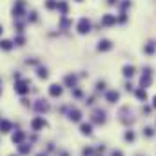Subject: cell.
Here are the masks:
<instances>
[{"label":"cell","mask_w":156,"mask_h":156,"mask_svg":"<svg viewBox=\"0 0 156 156\" xmlns=\"http://www.w3.org/2000/svg\"><path fill=\"white\" fill-rule=\"evenodd\" d=\"M11 15H13V20L26 18V15H27V2L26 0H15L13 9H11Z\"/></svg>","instance_id":"obj_1"},{"label":"cell","mask_w":156,"mask_h":156,"mask_svg":"<svg viewBox=\"0 0 156 156\" xmlns=\"http://www.w3.org/2000/svg\"><path fill=\"white\" fill-rule=\"evenodd\" d=\"M13 91H15L18 96H27V94H29V91H31V82H29L27 78H20V80H16V82H15Z\"/></svg>","instance_id":"obj_2"},{"label":"cell","mask_w":156,"mask_h":156,"mask_svg":"<svg viewBox=\"0 0 156 156\" xmlns=\"http://www.w3.org/2000/svg\"><path fill=\"white\" fill-rule=\"evenodd\" d=\"M31 107L35 109V113H37V115H42V116H44V115H47V113L51 111V104H49L47 100H44V98H38Z\"/></svg>","instance_id":"obj_3"},{"label":"cell","mask_w":156,"mask_h":156,"mask_svg":"<svg viewBox=\"0 0 156 156\" xmlns=\"http://www.w3.org/2000/svg\"><path fill=\"white\" fill-rule=\"evenodd\" d=\"M29 127H31V131L40 133V131H44V127H47V122H45V118L42 116V115H37L35 118H31Z\"/></svg>","instance_id":"obj_4"},{"label":"cell","mask_w":156,"mask_h":156,"mask_svg":"<svg viewBox=\"0 0 156 156\" xmlns=\"http://www.w3.org/2000/svg\"><path fill=\"white\" fill-rule=\"evenodd\" d=\"M151 83H153V69L144 67V75L140 76V87L147 89V87H151Z\"/></svg>","instance_id":"obj_5"},{"label":"cell","mask_w":156,"mask_h":156,"mask_svg":"<svg viewBox=\"0 0 156 156\" xmlns=\"http://www.w3.org/2000/svg\"><path fill=\"white\" fill-rule=\"evenodd\" d=\"M76 31H78V35H87V33H91V20L85 18V16H82L76 24Z\"/></svg>","instance_id":"obj_6"},{"label":"cell","mask_w":156,"mask_h":156,"mask_svg":"<svg viewBox=\"0 0 156 156\" xmlns=\"http://www.w3.org/2000/svg\"><path fill=\"white\" fill-rule=\"evenodd\" d=\"M91 122L96 123V125H104V123L107 122V118H105V111H102V109H94L93 115H91Z\"/></svg>","instance_id":"obj_7"},{"label":"cell","mask_w":156,"mask_h":156,"mask_svg":"<svg viewBox=\"0 0 156 156\" xmlns=\"http://www.w3.org/2000/svg\"><path fill=\"white\" fill-rule=\"evenodd\" d=\"M47 93H49L51 98H60V96L64 94V85H62V83H51V85L47 87Z\"/></svg>","instance_id":"obj_8"},{"label":"cell","mask_w":156,"mask_h":156,"mask_svg":"<svg viewBox=\"0 0 156 156\" xmlns=\"http://www.w3.org/2000/svg\"><path fill=\"white\" fill-rule=\"evenodd\" d=\"M116 22H118V16L116 15H111V13L102 15V20H100V24H102L104 27H113Z\"/></svg>","instance_id":"obj_9"},{"label":"cell","mask_w":156,"mask_h":156,"mask_svg":"<svg viewBox=\"0 0 156 156\" xmlns=\"http://www.w3.org/2000/svg\"><path fill=\"white\" fill-rule=\"evenodd\" d=\"M15 129V123L7 118H0V134H9Z\"/></svg>","instance_id":"obj_10"},{"label":"cell","mask_w":156,"mask_h":156,"mask_svg":"<svg viewBox=\"0 0 156 156\" xmlns=\"http://www.w3.org/2000/svg\"><path fill=\"white\" fill-rule=\"evenodd\" d=\"M26 138H27V134H26V131H22V129H16V131L11 134V142H13L15 145L24 144V142H26Z\"/></svg>","instance_id":"obj_11"},{"label":"cell","mask_w":156,"mask_h":156,"mask_svg":"<svg viewBox=\"0 0 156 156\" xmlns=\"http://www.w3.org/2000/svg\"><path fill=\"white\" fill-rule=\"evenodd\" d=\"M16 153L20 156H29L33 153V145L31 144H27V142H24V144H18L16 145Z\"/></svg>","instance_id":"obj_12"},{"label":"cell","mask_w":156,"mask_h":156,"mask_svg":"<svg viewBox=\"0 0 156 156\" xmlns=\"http://www.w3.org/2000/svg\"><path fill=\"white\" fill-rule=\"evenodd\" d=\"M67 118H69V122L78 123V122H82V111H80L78 107H71L69 113H67Z\"/></svg>","instance_id":"obj_13"},{"label":"cell","mask_w":156,"mask_h":156,"mask_svg":"<svg viewBox=\"0 0 156 156\" xmlns=\"http://www.w3.org/2000/svg\"><path fill=\"white\" fill-rule=\"evenodd\" d=\"M76 83H78V76L73 75V73H71V75H66V76H64V82H62L64 87H71V89H75Z\"/></svg>","instance_id":"obj_14"},{"label":"cell","mask_w":156,"mask_h":156,"mask_svg":"<svg viewBox=\"0 0 156 156\" xmlns=\"http://www.w3.org/2000/svg\"><path fill=\"white\" fill-rule=\"evenodd\" d=\"M96 49L100 51V53H107V51H111L113 49V42L107 38H102L98 42V45H96Z\"/></svg>","instance_id":"obj_15"},{"label":"cell","mask_w":156,"mask_h":156,"mask_svg":"<svg viewBox=\"0 0 156 156\" xmlns=\"http://www.w3.org/2000/svg\"><path fill=\"white\" fill-rule=\"evenodd\" d=\"M0 49L5 51V53H9V51L15 49V42L9 40V38H0Z\"/></svg>","instance_id":"obj_16"},{"label":"cell","mask_w":156,"mask_h":156,"mask_svg":"<svg viewBox=\"0 0 156 156\" xmlns=\"http://www.w3.org/2000/svg\"><path fill=\"white\" fill-rule=\"evenodd\" d=\"M56 11H58L60 16H66V15L69 13V4H67L66 0H58V4H56Z\"/></svg>","instance_id":"obj_17"},{"label":"cell","mask_w":156,"mask_h":156,"mask_svg":"<svg viewBox=\"0 0 156 156\" xmlns=\"http://www.w3.org/2000/svg\"><path fill=\"white\" fill-rule=\"evenodd\" d=\"M122 75L129 80V78H133L134 75H136V67H134V66H131V64H127V66H123V67H122Z\"/></svg>","instance_id":"obj_18"},{"label":"cell","mask_w":156,"mask_h":156,"mask_svg":"<svg viewBox=\"0 0 156 156\" xmlns=\"http://www.w3.org/2000/svg\"><path fill=\"white\" fill-rule=\"evenodd\" d=\"M105 100H107L109 104H116L118 100H120V93H118L116 89L107 91V93H105Z\"/></svg>","instance_id":"obj_19"},{"label":"cell","mask_w":156,"mask_h":156,"mask_svg":"<svg viewBox=\"0 0 156 156\" xmlns=\"http://www.w3.org/2000/svg\"><path fill=\"white\" fill-rule=\"evenodd\" d=\"M80 133H82L83 136H91V134H93V123L82 122V123H80Z\"/></svg>","instance_id":"obj_20"},{"label":"cell","mask_w":156,"mask_h":156,"mask_svg":"<svg viewBox=\"0 0 156 156\" xmlns=\"http://www.w3.org/2000/svg\"><path fill=\"white\" fill-rule=\"evenodd\" d=\"M37 78H38V80H47V78H49V71H47V67H44V66H37Z\"/></svg>","instance_id":"obj_21"},{"label":"cell","mask_w":156,"mask_h":156,"mask_svg":"<svg viewBox=\"0 0 156 156\" xmlns=\"http://www.w3.org/2000/svg\"><path fill=\"white\" fill-rule=\"evenodd\" d=\"M134 96H136L140 102H147V89H144V87L134 89Z\"/></svg>","instance_id":"obj_22"},{"label":"cell","mask_w":156,"mask_h":156,"mask_svg":"<svg viewBox=\"0 0 156 156\" xmlns=\"http://www.w3.org/2000/svg\"><path fill=\"white\" fill-rule=\"evenodd\" d=\"M123 140H125L127 144H133V142L136 140V134H134V131H133V129H127V131H125V134H123Z\"/></svg>","instance_id":"obj_23"},{"label":"cell","mask_w":156,"mask_h":156,"mask_svg":"<svg viewBox=\"0 0 156 156\" xmlns=\"http://www.w3.org/2000/svg\"><path fill=\"white\" fill-rule=\"evenodd\" d=\"M56 4H58V0H44V7L47 11H55L56 9Z\"/></svg>","instance_id":"obj_24"},{"label":"cell","mask_w":156,"mask_h":156,"mask_svg":"<svg viewBox=\"0 0 156 156\" xmlns=\"http://www.w3.org/2000/svg\"><path fill=\"white\" fill-rule=\"evenodd\" d=\"M26 22H29V24H37V22H38V13H37V11H31V13L26 16Z\"/></svg>","instance_id":"obj_25"},{"label":"cell","mask_w":156,"mask_h":156,"mask_svg":"<svg viewBox=\"0 0 156 156\" xmlns=\"http://www.w3.org/2000/svg\"><path fill=\"white\" fill-rule=\"evenodd\" d=\"M154 49H156V44H154V42H149V44H145L144 53H145V55H153V53H154Z\"/></svg>","instance_id":"obj_26"},{"label":"cell","mask_w":156,"mask_h":156,"mask_svg":"<svg viewBox=\"0 0 156 156\" xmlns=\"http://www.w3.org/2000/svg\"><path fill=\"white\" fill-rule=\"evenodd\" d=\"M13 42H15V45H18V47H22V45H26V37H24V33H22V35H16Z\"/></svg>","instance_id":"obj_27"},{"label":"cell","mask_w":156,"mask_h":156,"mask_svg":"<svg viewBox=\"0 0 156 156\" xmlns=\"http://www.w3.org/2000/svg\"><path fill=\"white\" fill-rule=\"evenodd\" d=\"M71 27V20H67V16H62L60 18V29H67Z\"/></svg>","instance_id":"obj_28"},{"label":"cell","mask_w":156,"mask_h":156,"mask_svg":"<svg viewBox=\"0 0 156 156\" xmlns=\"http://www.w3.org/2000/svg\"><path fill=\"white\" fill-rule=\"evenodd\" d=\"M144 136H145V138H153V136H154V129H153V127H145V129H144Z\"/></svg>","instance_id":"obj_29"},{"label":"cell","mask_w":156,"mask_h":156,"mask_svg":"<svg viewBox=\"0 0 156 156\" xmlns=\"http://www.w3.org/2000/svg\"><path fill=\"white\" fill-rule=\"evenodd\" d=\"M100 91H105V82L104 80H98L96 82V93H100Z\"/></svg>","instance_id":"obj_30"},{"label":"cell","mask_w":156,"mask_h":156,"mask_svg":"<svg viewBox=\"0 0 156 156\" xmlns=\"http://www.w3.org/2000/svg\"><path fill=\"white\" fill-rule=\"evenodd\" d=\"M20 102H22V105H24V107H31V105H33V104H31V100H29L27 96H20Z\"/></svg>","instance_id":"obj_31"},{"label":"cell","mask_w":156,"mask_h":156,"mask_svg":"<svg viewBox=\"0 0 156 156\" xmlns=\"http://www.w3.org/2000/svg\"><path fill=\"white\" fill-rule=\"evenodd\" d=\"M26 66H40V60L38 58H27L26 60Z\"/></svg>","instance_id":"obj_32"},{"label":"cell","mask_w":156,"mask_h":156,"mask_svg":"<svg viewBox=\"0 0 156 156\" xmlns=\"http://www.w3.org/2000/svg\"><path fill=\"white\" fill-rule=\"evenodd\" d=\"M94 154V149L93 147H85L83 151H82V156H93Z\"/></svg>","instance_id":"obj_33"},{"label":"cell","mask_w":156,"mask_h":156,"mask_svg":"<svg viewBox=\"0 0 156 156\" xmlns=\"http://www.w3.org/2000/svg\"><path fill=\"white\" fill-rule=\"evenodd\" d=\"M118 22H122V24H125V22H127V13H125V11H122V13H120Z\"/></svg>","instance_id":"obj_34"},{"label":"cell","mask_w":156,"mask_h":156,"mask_svg":"<svg viewBox=\"0 0 156 156\" xmlns=\"http://www.w3.org/2000/svg\"><path fill=\"white\" fill-rule=\"evenodd\" d=\"M71 91H73V96H75V98H82V94H83V93H82V89H78V87L71 89Z\"/></svg>","instance_id":"obj_35"},{"label":"cell","mask_w":156,"mask_h":156,"mask_svg":"<svg viewBox=\"0 0 156 156\" xmlns=\"http://www.w3.org/2000/svg\"><path fill=\"white\" fill-rule=\"evenodd\" d=\"M129 5H131V0H125V2H122V4H120V7H122V9H127Z\"/></svg>","instance_id":"obj_36"},{"label":"cell","mask_w":156,"mask_h":156,"mask_svg":"<svg viewBox=\"0 0 156 156\" xmlns=\"http://www.w3.org/2000/svg\"><path fill=\"white\" fill-rule=\"evenodd\" d=\"M111 156H123V153H122L120 149H115V151L111 153Z\"/></svg>","instance_id":"obj_37"},{"label":"cell","mask_w":156,"mask_h":156,"mask_svg":"<svg viewBox=\"0 0 156 156\" xmlns=\"http://www.w3.org/2000/svg\"><path fill=\"white\" fill-rule=\"evenodd\" d=\"M125 91H134V89H133V83H131V82H127V83H125Z\"/></svg>","instance_id":"obj_38"},{"label":"cell","mask_w":156,"mask_h":156,"mask_svg":"<svg viewBox=\"0 0 156 156\" xmlns=\"http://www.w3.org/2000/svg\"><path fill=\"white\" fill-rule=\"evenodd\" d=\"M20 78H22V75H20V73H18V71H16V73H15V75H13V80H15V82H16V80H20Z\"/></svg>","instance_id":"obj_39"},{"label":"cell","mask_w":156,"mask_h":156,"mask_svg":"<svg viewBox=\"0 0 156 156\" xmlns=\"http://www.w3.org/2000/svg\"><path fill=\"white\" fill-rule=\"evenodd\" d=\"M87 105H93L94 104V96H91V98H87V102H85Z\"/></svg>","instance_id":"obj_40"},{"label":"cell","mask_w":156,"mask_h":156,"mask_svg":"<svg viewBox=\"0 0 156 156\" xmlns=\"http://www.w3.org/2000/svg\"><path fill=\"white\" fill-rule=\"evenodd\" d=\"M115 4H118V0H107V5H115Z\"/></svg>","instance_id":"obj_41"},{"label":"cell","mask_w":156,"mask_h":156,"mask_svg":"<svg viewBox=\"0 0 156 156\" xmlns=\"http://www.w3.org/2000/svg\"><path fill=\"white\" fill-rule=\"evenodd\" d=\"M60 156H69V153H66V151H60Z\"/></svg>","instance_id":"obj_42"},{"label":"cell","mask_w":156,"mask_h":156,"mask_svg":"<svg viewBox=\"0 0 156 156\" xmlns=\"http://www.w3.org/2000/svg\"><path fill=\"white\" fill-rule=\"evenodd\" d=\"M153 107L156 109V96H153Z\"/></svg>","instance_id":"obj_43"},{"label":"cell","mask_w":156,"mask_h":156,"mask_svg":"<svg viewBox=\"0 0 156 156\" xmlns=\"http://www.w3.org/2000/svg\"><path fill=\"white\" fill-rule=\"evenodd\" d=\"M2 33H4V27H2V24H0V37H2Z\"/></svg>","instance_id":"obj_44"},{"label":"cell","mask_w":156,"mask_h":156,"mask_svg":"<svg viewBox=\"0 0 156 156\" xmlns=\"http://www.w3.org/2000/svg\"><path fill=\"white\" fill-rule=\"evenodd\" d=\"M37 156H47V154H45V153H38Z\"/></svg>","instance_id":"obj_45"},{"label":"cell","mask_w":156,"mask_h":156,"mask_svg":"<svg viewBox=\"0 0 156 156\" xmlns=\"http://www.w3.org/2000/svg\"><path fill=\"white\" fill-rule=\"evenodd\" d=\"M9 156H20V154H18V153H16V154H9Z\"/></svg>","instance_id":"obj_46"},{"label":"cell","mask_w":156,"mask_h":156,"mask_svg":"<svg viewBox=\"0 0 156 156\" xmlns=\"http://www.w3.org/2000/svg\"><path fill=\"white\" fill-rule=\"evenodd\" d=\"M0 96H2V87H0Z\"/></svg>","instance_id":"obj_47"},{"label":"cell","mask_w":156,"mask_h":156,"mask_svg":"<svg viewBox=\"0 0 156 156\" xmlns=\"http://www.w3.org/2000/svg\"><path fill=\"white\" fill-rule=\"evenodd\" d=\"M76 2H82V0H76Z\"/></svg>","instance_id":"obj_48"}]
</instances>
